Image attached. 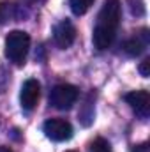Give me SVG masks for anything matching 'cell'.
Returning <instances> with one entry per match:
<instances>
[{"label": "cell", "mask_w": 150, "mask_h": 152, "mask_svg": "<svg viewBox=\"0 0 150 152\" xmlns=\"http://www.w3.org/2000/svg\"><path fill=\"white\" fill-rule=\"evenodd\" d=\"M30 50V36L23 30H12L5 37V57L16 66H23Z\"/></svg>", "instance_id": "obj_2"}, {"label": "cell", "mask_w": 150, "mask_h": 152, "mask_svg": "<svg viewBox=\"0 0 150 152\" xmlns=\"http://www.w3.org/2000/svg\"><path fill=\"white\" fill-rule=\"evenodd\" d=\"M127 104L133 108V112L140 118H149L150 115V94L147 90H134L125 94Z\"/></svg>", "instance_id": "obj_5"}, {"label": "cell", "mask_w": 150, "mask_h": 152, "mask_svg": "<svg viewBox=\"0 0 150 152\" xmlns=\"http://www.w3.org/2000/svg\"><path fill=\"white\" fill-rule=\"evenodd\" d=\"M147 44H149V30H141V34H136L124 42V51L131 57H138L140 53L145 51Z\"/></svg>", "instance_id": "obj_8"}, {"label": "cell", "mask_w": 150, "mask_h": 152, "mask_svg": "<svg viewBox=\"0 0 150 152\" xmlns=\"http://www.w3.org/2000/svg\"><path fill=\"white\" fill-rule=\"evenodd\" d=\"M53 39H55V42H57L58 48H62V50L69 48L76 39L74 25H73L69 20H62V21L57 23L55 28H53Z\"/></svg>", "instance_id": "obj_7"}, {"label": "cell", "mask_w": 150, "mask_h": 152, "mask_svg": "<svg viewBox=\"0 0 150 152\" xmlns=\"http://www.w3.org/2000/svg\"><path fill=\"white\" fill-rule=\"evenodd\" d=\"M90 152H113L111 145L108 140L104 138H95L92 143H90Z\"/></svg>", "instance_id": "obj_11"}, {"label": "cell", "mask_w": 150, "mask_h": 152, "mask_svg": "<svg viewBox=\"0 0 150 152\" xmlns=\"http://www.w3.org/2000/svg\"><path fill=\"white\" fill-rule=\"evenodd\" d=\"M0 152H12L11 149H7V147H0Z\"/></svg>", "instance_id": "obj_15"}, {"label": "cell", "mask_w": 150, "mask_h": 152, "mask_svg": "<svg viewBox=\"0 0 150 152\" xmlns=\"http://www.w3.org/2000/svg\"><path fill=\"white\" fill-rule=\"evenodd\" d=\"M78 88L69 83L55 85L50 92V103L57 110H71L78 101Z\"/></svg>", "instance_id": "obj_3"}, {"label": "cell", "mask_w": 150, "mask_h": 152, "mask_svg": "<svg viewBox=\"0 0 150 152\" xmlns=\"http://www.w3.org/2000/svg\"><path fill=\"white\" fill-rule=\"evenodd\" d=\"M129 2V7H131V12L134 16H143L145 14V5H143V0H127Z\"/></svg>", "instance_id": "obj_12"}, {"label": "cell", "mask_w": 150, "mask_h": 152, "mask_svg": "<svg viewBox=\"0 0 150 152\" xmlns=\"http://www.w3.org/2000/svg\"><path fill=\"white\" fill-rule=\"evenodd\" d=\"M16 18H20L18 5H14L11 2H0V25H4L7 21H12Z\"/></svg>", "instance_id": "obj_9"}, {"label": "cell", "mask_w": 150, "mask_h": 152, "mask_svg": "<svg viewBox=\"0 0 150 152\" xmlns=\"http://www.w3.org/2000/svg\"><path fill=\"white\" fill-rule=\"evenodd\" d=\"M39 96H41V85H39L37 80L30 78L23 83L21 87V92H20V103H21V108L30 112L37 106Z\"/></svg>", "instance_id": "obj_6"}, {"label": "cell", "mask_w": 150, "mask_h": 152, "mask_svg": "<svg viewBox=\"0 0 150 152\" xmlns=\"http://www.w3.org/2000/svg\"><path fill=\"white\" fill-rule=\"evenodd\" d=\"M140 73H141V76H150V58H145L141 64H140Z\"/></svg>", "instance_id": "obj_13"}, {"label": "cell", "mask_w": 150, "mask_h": 152, "mask_svg": "<svg viewBox=\"0 0 150 152\" xmlns=\"http://www.w3.org/2000/svg\"><path fill=\"white\" fill-rule=\"evenodd\" d=\"M7 81H9V76L5 75L4 71H0V92H4V90H5Z\"/></svg>", "instance_id": "obj_14"}, {"label": "cell", "mask_w": 150, "mask_h": 152, "mask_svg": "<svg viewBox=\"0 0 150 152\" xmlns=\"http://www.w3.org/2000/svg\"><path fill=\"white\" fill-rule=\"evenodd\" d=\"M92 4H94V0H69L71 11L74 12L76 16H83L92 7Z\"/></svg>", "instance_id": "obj_10"}, {"label": "cell", "mask_w": 150, "mask_h": 152, "mask_svg": "<svg viewBox=\"0 0 150 152\" xmlns=\"http://www.w3.org/2000/svg\"><path fill=\"white\" fill-rule=\"evenodd\" d=\"M120 0H104L92 34L94 46L97 50H106L111 46L120 23Z\"/></svg>", "instance_id": "obj_1"}, {"label": "cell", "mask_w": 150, "mask_h": 152, "mask_svg": "<svg viewBox=\"0 0 150 152\" xmlns=\"http://www.w3.org/2000/svg\"><path fill=\"white\" fill-rule=\"evenodd\" d=\"M67 152H76V151H67Z\"/></svg>", "instance_id": "obj_16"}, {"label": "cell", "mask_w": 150, "mask_h": 152, "mask_svg": "<svg viewBox=\"0 0 150 152\" xmlns=\"http://www.w3.org/2000/svg\"><path fill=\"white\" fill-rule=\"evenodd\" d=\"M42 129L44 134L53 142H67L73 138V126L64 118H48Z\"/></svg>", "instance_id": "obj_4"}]
</instances>
